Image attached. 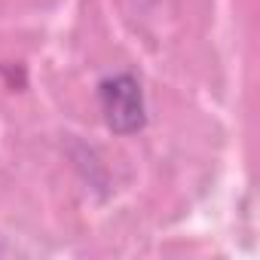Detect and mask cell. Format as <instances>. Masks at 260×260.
<instances>
[{"label": "cell", "instance_id": "1", "mask_svg": "<svg viewBox=\"0 0 260 260\" xmlns=\"http://www.w3.org/2000/svg\"><path fill=\"white\" fill-rule=\"evenodd\" d=\"M98 104L113 135H135L147 122L144 92L132 74H113L98 83Z\"/></svg>", "mask_w": 260, "mask_h": 260}]
</instances>
